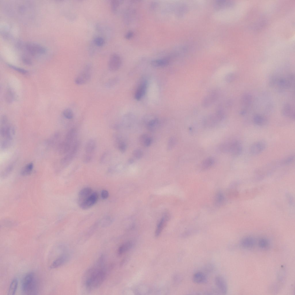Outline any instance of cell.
Segmentation results:
<instances>
[{"mask_svg":"<svg viewBox=\"0 0 295 295\" xmlns=\"http://www.w3.org/2000/svg\"><path fill=\"white\" fill-rule=\"evenodd\" d=\"M33 166V164L32 162L27 164L22 170V174L23 175H27L29 174L32 170Z\"/></svg>","mask_w":295,"mask_h":295,"instance_id":"obj_31","label":"cell"},{"mask_svg":"<svg viewBox=\"0 0 295 295\" xmlns=\"http://www.w3.org/2000/svg\"><path fill=\"white\" fill-rule=\"evenodd\" d=\"M282 113L284 116L292 119H294L295 114L294 111H293L290 105L286 104L283 107Z\"/></svg>","mask_w":295,"mask_h":295,"instance_id":"obj_23","label":"cell"},{"mask_svg":"<svg viewBox=\"0 0 295 295\" xmlns=\"http://www.w3.org/2000/svg\"><path fill=\"white\" fill-rule=\"evenodd\" d=\"M5 98L7 102L9 103L12 102L14 98L13 92L10 89L7 90L5 93Z\"/></svg>","mask_w":295,"mask_h":295,"instance_id":"obj_32","label":"cell"},{"mask_svg":"<svg viewBox=\"0 0 295 295\" xmlns=\"http://www.w3.org/2000/svg\"><path fill=\"white\" fill-rule=\"evenodd\" d=\"M122 63V58L119 55L116 53L111 54L108 61L109 70L112 72L117 71L121 67Z\"/></svg>","mask_w":295,"mask_h":295,"instance_id":"obj_9","label":"cell"},{"mask_svg":"<svg viewBox=\"0 0 295 295\" xmlns=\"http://www.w3.org/2000/svg\"><path fill=\"white\" fill-rule=\"evenodd\" d=\"M215 163V159L212 157L206 158L202 162L201 168L202 170H207L211 167Z\"/></svg>","mask_w":295,"mask_h":295,"instance_id":"obj_21","label":"cell"},{"mask_svg":"<svg viewBox=\"0 0 295 295\" xmlns=\"http://www.w3.org/2000/svg\"><path fill=\"white\" fill-rule=\"evenodd\" d=\"M142 152L139 149L135 150L133 152L134 156L137 159L140 158L143 156Z\"/></svg>","mask_w":295,"mask_h":295,"instance_id":"obj_44","label":"cell"},{"mask_svg":"<svg viewBox=\"0 0 295 295\" xmlns=\"http://www.w3.org/2000/svg\"><path fill=\"white\" fill-rule=\"evenodd\" d=\"M77 132L75 128H71L67 133L65 140L66 142L72 145L77 135Z\"/></svg>","mask_w":295,"mask_h":295,"instance_id":"obj_18","label":"cell"},{"mask_svg":"<svg viewBox=\"0 0 295 295\" xmlns=\"http://www.w3.org/2000/svg\"><path fill=\"white\" fill-rule=\"evenodd\" d=\"M133 160L132 159H131L129 160V163H132L133 162Z\"/></svg>","mask_w":295,"mask_h":295,"instance_id":"obj_51","label":"cell"},{"mask_svg":"<svg viewBox=\"0 0 295 295\" xmlns=\"http://www.w3.org/2000/svg\"><path fill=\"white\" fill-rule=\"evenodd\" d=\"M117 145L119 150L122 152H124L126 149V145L125 143L119 140H116Z\"/></svg>","mask_w":295,"mask_h":295,"instance_id":"obj_37","label":"cell"},{"mask_svg":"<svg viewBox=\"0 0 295 295\" xmlns=\"http://www.w3.org/2000/svg\"><path fill=\"white\" fill-rule=\"evenodd\" d=\"M80 145V143L78 141H76L73 143L69 151L61 159L60 163L62 165H67L72 160L79 150Z\"/></svg>","mask_w":295,"mask_h":295,"instance_id":"obj_6","label":"cell"},{"mask_svg":"<svg viewBox=\"0 0 295 295\" xmlns=\"http://www.w3.org/2000/svg\"><path fill=\"white\" fill-rule=\"evenodd\" d=\"M134 35V33L132 31H129L127 32L125 35V38L127 39H130L132 38Z\"/></svg>","mask_w":295,"mask_h":295,"instance_id":"obj_48","label":"cell"},{"mask_svg":"<svg viewBox=\"0 0 295 295\" xmlns=\"http://www.w3.org/2000/svg\"><path fill=\"white\" fill-rule=\"evenodd\" d=\"M91 154L86 153L84 155L83 158V161L84 163H88L91 161L92 158V156Z\"/></svg>","mask_w":295,"mask_h":295,"instance_id":"obj_43","label":"cell"},{"mask_svg":"<svg viewBox=\"0 0 295 295\" xmlns=\"http://www.w3.org/2000/svg\"><path fill=\"white\" fill-rule=\"evenodd\" d=\"M251 96L248 94H245L242 96L241 101L242 104L245 106H248L250 105L252 102Z\"/></svg>","mask_w":295,"mask_h":295,"instance_id":"obj_30","label":"cell"},{"mask_svg":"<svg viewBox=\"0 0 295 295\" xmlns=\"http://www.w3.org/2000/svg\"><path fill=\"white\" fill-rule=\"evenodd\" d=\"M192 280L194 283L198 284L205 283L207 281L205 275L200 272H196L194 275Z\"/></svg>","mask_w":295,"mask_h":295,"instance_id":"obj_16","label":"cell"},{"mask_svg":"<svg viewBox=\"0 0 295 295\" xmlns=\"http://www.w3.org/2000/svg\"><path fill=\"white\" fill-rule=\"evenodd\" d=\"M21 287L22 292L24 294H37L39 285V280L36 274L33 272L27 274L22 279Z\"/></svg>","mask_w":295,"mask_h":295,"instance_id":"obj_2","label":"cell"},{"mask_svg":"<svg viewBox=\"0 0 295 295\" xmlns=\"http://www.w3.org/2000/svg\"><path fill=\"white\" fill-rule=\"evenodd\" d=\"M255 243L254 240L252 238L247 237L244 238L242 240L241 244L243 247L249 248L252 247Z\"/></svg>","mask_w":295,"mask_h":295,"instance_id":"obj_24","label":"cell"},{"mask_svg":"<svg viewBox=\"0 0 295 295\" xmlns=\"http://www.w3.org/2000/svg\"><path fill=\"white\" fill-rule=\"evenodd\" d=\"M246 113L245 111L243 110L241 111L240 112V114L242 115H244Z\"/></svg>","mask_w":295,"mask_h":295,"instance_id":"obj_50","label":"cell"},{"mask_svg":"<svg viewBox=\"0 0 295 295\" xmlns=\"http://www.w3.org/2000/svg\"><path fill=\"white\" fill-rule=\"evenodd\" d=\"M215 282L217 288L224 294H226L227 291V286L226 281L222 276L218 275L215 278Z\"/></svg>","mask_w":295,"mask_h":295,"instance_id":"obj_12","label":"cell"},{"mask_svg":"<svg viewBox=\"0 0 295 295\" xmlns=\"http://www.w3.org/2000/svg\"><path fill=\"white\" fill-rule=\"evenodd\" d=\"M235 76L233 73H231L228 75L226 77V80L228 82H230L233 81L235 79Z\"/></svg>","mask_w":295,"mask_h":295,"instance_id":"obj_49","label":"cell"},{"mask_svg":"<svg viewBox=\"0 0 295 295\" xmlns=\"http://www.w3.org/2000/svg\"><path fill=\"white\" fill-rule=\"evenodd\" d=\"M147 88V82L145 81L143 82L139 85L136 90L135 98L137 100H140L144 95Z\"/></svg>","mask_w":295,"mask_h":295,"instance_id":"obj_13","label":"cell"},{"mask_svg":"<svg viewBox=\"0 0 295 295\" xmlns=\"http://www.w3.org/2000/svg\"><path fill=\"white\" fill-rule=\"evenodd\" d=\"M169 60L167 58H163L152 60L151 62L152 66L155 67H162L168 65Z\"/></svg>","mask_w":295,"mask_h":295,"instance_id":"obj_17","label":"cell"},{"mask_svg":"<svg viewBox=\"0 0 295 295\" xmlns=\"http://www.w3.org/2000/svg\"><path fill=\"white\" fill-rule=\"evenodd\" d=\"M294 156L293 155L290 156L284 159L281 162V163L283 164L287 165L291 163L294 161Z\"/></svg>","mask_w":295,"mask_h":295,"instance_id":"obj_41","label":"cell"},{"mask_svg":"<svg viewBox=\"0 0 295 295\" xmlns=\"http://www.w3.org/2000/svg\"><path fill=\"white\" fill-rule=\"evenodd\" d=\"M151 138L146 134H143L140 138V143L145 147H148L151 144L152 142Z\"/></svg>","mask_w":295,"mask_h":295,"instance_id":"obj_25","label":"cell"},{"mask_svg":"<svg viewBox=\"0 0 295 295\" xmlns=\"http://www.w3.org/2000/svg\"><path fill=\"white\" fill-rule=\"evenodd\" d=\"M266 144L263 141H256L253 143L249 148V152L251 154L256 156L259 154L265 149Z\"/></svg>","mask_w":295,"mask_h":295,"instance_id":"obj_11","label":"cell"},{"mask_svg":"<svg viewBox=\"0 0 295 295\" xmlns=\"http://www.w3.org/2000/svg\"><path fill=\"white\" fill-rule=\"evenodd\" d=\"M104 259L99 257L95 264L87 270L83 278L86 290L91 291L99 288L105 280L106 272L104 266Z\"/></svg>","mask_w":295,"mask_h":295,"instance_id":"obj_1","label":"cell"},{"mask_svg":"<svg viewBox=\"0 0 295 295\" xmlns=\"http://www.w3.org/2000/svg\"><path fill=\"white\" fill-rule=\"evenodd\" d=\"M258 244L259 246L261 248H265L268 246V242L266 239L264 238H262L259 240Z\"/></svg>","mask_w":295,"mask_h":295,"instance_id":"obj_39","label":"cell"},{"mask_svg":"<svg viewBox=\"0 0 295 295\" xmlns=\"http://www.w3.org/2000/svg\"><path fill=\"white\" fill-rule=\"evenodd\" d=\"M109 194L107 191L105 190H103L101 192V196L103 199H106L109 196Z\"/></svg>","mask_w":295,"mask_h":295,"instance_id":"obj_47","label":"cell"},{"mask_svg":"<svg viewBox=\"0 0 295 295\" xmlns=\"http://www.w3.org/2000/svg\"><path fill=\"white\" fill-rule=\"evenodd\" d=\"M8 66L10 68L13 69H14L17 71L18 72L22 74H25L27 73V71L24 69L20 68L14 65H11L10 64H8Z\"/></svg>","mask_w":295,"mask_h":295,"instance_id":"obj_42","label":"cell"},{"mask_svg":"<svg viewBox=\"0 0 295 295\" xmlns=\"http://www.w3.org/2000/svg\"><path fill=\"white\" fill-rule=\"evenodd\" d=\"M176 142V139L174 137H171L169 139L167 147L168 150H171L175 145Z\"/></svg>","mask_w":295,"mask_h":295,"instance_id":"obj_40","label":"cell"},{"mask_svg":"<svg viewBox=\"0 0 295 295\" xmlns=\"http://www.w3.org/2000/svg\"><path fill=\"white\" fill-rule=\"evenodd\" d=\"M25 48L27 52L32 56L44 54L46 51V48L43 46L33 42L28 43L26 45Z\"/></svg>","mask_w":295,"mask_h":295,"instance_id":"obj_8","label":"cell"},{"mask_svg":"<svg viewBox=\"0 0 295 295\" xmlns=\"http://www.w3.org/2000/svg\"><path fill=\"white\" fill-rule=\"evenodd\" d=\"M15 129L13 126L9 124L7 117L3 116L1 120L0 134L1 138V142L11 144L15 134Z\"/></svg>","mask_w":295,"mask_h":295,"instance_id":"obj_3","label":"cell"},{"mask_svg":"<svg viewBox=\"0 0 295 295\" xmlns=\"http://www.w3.org/2000/svg\"><path fill=\"white\" fill-rule=\"evenodd\" d=\"M18 286V281L17 279H13L11 282L8 290V294L14 295L16 291Z\"/></svg>","mask_w":295,"mask_h":295,"instance_id":"obj_27","label":"cell"},{"mask_svg":"<svg viewBox=\"0 0 295 295\" xmlns=\"http://www.w3.org/2000/svg\"><path fill=\"white\" fill-rule=\"evenodd\" d=\"M91 67L90 65H86L82 71L76 77L75 82L77 85H82L87 83L91 77Z\"/></svg>","mask_w":295,"mask_h":295,"instance_id":"obj_5","label":"cell"},{"mask_svg":"<svg viewBox=\"0 0 295 295\" xmlns=\"http://www.w3.org/2000/svg\"><path fill=\"white\" fill-rule=\"evenodd\" d=\"M224 115L221 112L209 116L204 120L203 124L206 128H211L215 126L224 118Z\"/></svg>","mask_w":295,"mask_h":295,"instance_id":"obj_7","label":"cell"},{"mask_svg":"<svg viewBox=\"0 0 295 295\" xmlns=\"http://www.w3.org/2000/svg\"><path fill=\"white\" fill-rule=\"evenodd\" d=\"M159 121L154 119L150 121L147 125L148 129L150 131H154L157 128L159 125Z\"/></svg>","mask_w":295,"mask_h":295,"instance_id":"obj_29","label":"cell"},{"mask_svg":"<svg viewBox=\"0 0 295 295\" xmlns=\"http://www.w3.org/2000/svg\"><path fill=\"white\" fill-rule=\"evenodd\" d=\"M111 158L110 152L108 151L104 152L101 156L100 159V161L102 164H105L108 162Z\"/></svg>","mask_w":295,"mask_h":295,"instance_id":"obj_33","label":"cell"},{"mask_svg":"<svg viewBox=\"0 0 295 295\" xmlns=\"http://www.w3.org/2000/svg\"><path fill=\"white\" fill-rule=\"evenodd\" d=\"M168 215L166 214L164 215L160 221L155 232V235L156 237H158L161 233L168 220Z\"/></svg>","mask_w":295,"mask_h":295,"instance_id":"obj_19","label":"cell"},{"mask_svg":"<svg viewBox=\"0 0 295 295\" xmlns=\"http://www.w3.org/2000/svg\"><path fill=\"white\" fill-rule=\"evenodd\" d=\"M218 150L221 152L228 153L234 156H237L241 154L243 150L241 143L237 140L225 142L220 144Z\"/></svg>","mask_w":295,"mask_h":295,"instance_id":"obj_4","label":"cell"},{"mask_svg":"<svg viewBox=\"0 0 295 295\" xmlns=\"http://www.w3.org/2000/svg\"><path fill=\"white\" fill-rule=\"evenodd\" d=\"M216 197V201L218 204H220L222 202V201L223 202L224 200V197L222 194L220 193L218 194Z\"/></svg>","mask_w":295,"mask_h":295,"instance_id":"obj_45","label":"cell"},{"mask_svg":"<svg viewBox=\"0 0 295 295\" xmlns=\"http://www.w3.org/2000/svg\"><path fill=\"white\" fill-rule=\"evenodd\" d=\"M122 1L119 0H112L111 1V7L112 11L114 13L116 12L120 5L122 3Z\"/></svg>","mask_w":295,"mask_h":295,"instance_id":"obj_34","label":"cell"},{"mask_svg":"<svg viewBox=\"0 0 295 295\" xmlns=\"http://www.w3.org/2000/svg\"><path fill=\"white\" fill-rule=\"evenodd\" d=\"M132 245V243L129 242L122 244L120 246L118 250V254L119 255L123 254L130 249Z\"/></svg>","mask_w":295,"mask_h":295,"instance_id":"obj_26","label":"cell"},{"mask_svg":"<svg viewBox=\"0 0 295 295\" xmlns=\"http://www.w3.org/2000/svg\"><path fill=\"white\" fill-rule=\"evenodd\" d=\"M96 146V142L94 140L90 139L89 140L85 146V151L87 154H92L94 151Z\"/></svg>","mask_w":295,"mask_h":295,"instance_id":"obj_22","label":"cell"},{"mask_svg":"<svg viewBox=\"0 0 295 295\" xmlns=\"http://www.w3.org/2000/svg\"><path fill=\"white\" fill-rule=\"evenodd\" d=\"M119 81L118 78L116 77L110 79L106 82L105 86L108 88H111L115 86Z\"/></svg>","mask_w":295,"mask_h":295,"instance_id":"obj_35","label":"cell"},{"mask_svg":"<svg viewBox=\"0 0 295 295\" xmlns=\"http://www.w3.org/2000/svg\"><path fill=\"white\" fill-rule=\"evenodd\" d=\"M23 62L25 64L30 65L31 64L32 62L31 60L28 57L24 56L22 58Z\"/></svg>","mask_w":295,"mask_h":295,"instance_id":"obj_46","label":"cell"},{"mask_svg":"<svg viewBox=\"0 0 295 295\" xmlns=\"http://www.w3.org/2000/svg\"><path fill=\"white\" fill-rule=\"evenodd\" d=\"M98 199L97 193L93 192L85 199L79 204L82 209H86L93 206L97 202Z\"/></svg>","mask_w":295,"mask_h":295,"instance_id":"obj_10","label":"cell"},{"mask_svg":"<svg viewBox=\"0 0 295 295\" xmlns=\"http://www.w3.org/2000/svg\"><path fill=\"white\" fill-rule=\"evenodd\" d=\"M72 145L64 141L59 144L58 147V151L60 154H66L69 151Z\"/></svg>","mask_w":295,"mask_h":295,"instance_id":"obj_20","label":"cell"},{"mask_svg":"<svg viewBox=\"0 0 295 295\" xmlns=\"http://www.w3.org/2000/svg\"><path fill=\"white\" fill-rule=\"evenodd\" d=\"M94 42L97 46L100 47L103 46L104 44L105 41L102 37H98L94 39Z\"/></svg>","mask_w":295,"mask_h":295,"instance_id":"obj_38","label":"cell"},{"mask_svg":"<svg viewBox=\"0 0 295 295\" xmlns=\"http://www.w3.org/2000/svg\"><path fill=\"white\" fill-rule=\"evenodd\" d=\"M63 115L64 117L68 119H72L74 116L72 110L70 108H67L64 109L63 111Z\"/></svg>","mask_w":295,"mask_h":295,"instance_id":"obj_36","label":"cell"},{"mask_svg":"<svg viewBox=\"0 0 295 295\" xmlns=\"http://www.w3.org/2000/svg\"><path fill=\"white\" fill-rule=\"evenodd\" d=\"M93 192L92 189L89 187L85 188L80 190L78 194V204L89 196Z\"/></svg>","mask_w":295,"mask_h":295,"instance_id":"obj_15","label":"cell"},{"mask_svg":"<svg viewBox=\"0 0 295 295\" xmlns=\"http://www.w3.org/2000/svg\"><path fill=\"white\" fill-rule=\"evenodd\" d=\"M254 123L256 125L261 126L265 124L266 120L265 118L262 115L256 114L253 118Z\"/></svg>","mask_w":295,"mask_h":295,"instance_id":"obj_28","label":"cell"},{"mask_svg":"<svg viewBox=\"0 0 295 295\" xmlns=\"http://www.w3.org/2000/svg\"><path fill=\"white\" fill-rule=\"evenodd\" d=\"M67 258V255L65 254L60 256L52 262L50 266V268L54 269L60 266L66 262Z\"/></svg>","mask_w":295,"mask_h":295,"instance_id":"obj_14","label":"cell"}]
</instances>
